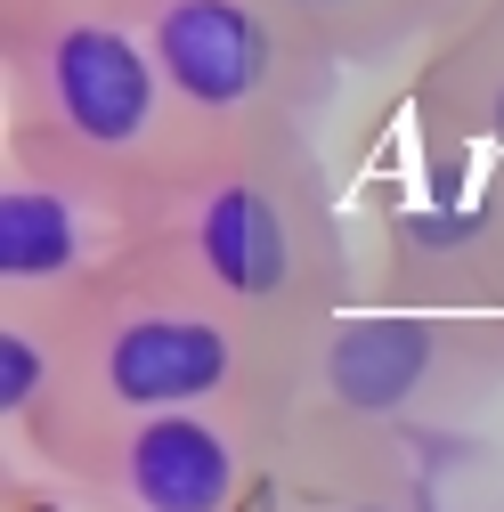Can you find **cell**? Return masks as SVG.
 <instances>
[{"label": "cell", "mask_w": 504, "mask_h": 512, "mask_svg": "<svg viewBox=\"0 0 504 512\" xmlns=\"http://www.w3.org/2000/svg\"><path fill=\"white\" fill-rule=\"evenodd\" d=\"M423 9H431V17H439V25H448V33H456V25H464V17H472V9H480V0H423Z\"/></svg>", "instance_id": "cell-14"}, {"label": "cell", "mask_w": 504, "mask_h": 512, "mask_svg": "<svg viewBox=\"0 0 504 512\" xmlns=\"http://www.w3.org/2000/svg\"><path fill=\"white\" fill-rule=\"evenodd\" d=\"M0 512H114V504L82 496L74 480H49V472H17V464H0Z\"/></svg>", "instance_id": "cell-13"}, {"label": "cell", "mask_w": 504, "mask_h": 512, "mask_svg": "<svg viewBox=\"0 0 504 512\" xmlns=\"http://www.w3.org/2000/svg\"><path fill=\"white\" fill-rule=\"evenodd\" d=\"M0 131L74 147L147 196L204 155L139 0H33L0 17Z\"/></svg>", "instance_id": "cell-3"}, {"label": "cell", "mask_w": 504, "mask_h": 512, "mask_svg": "<svg viewBox=\"0 0 504 512\" xmlns=\"http://www.w3.org/2000/svg\"><path fill=\"white\" fill-rule=\"evenodd\" d=\"M147 212L139 179L0 131V301H90L147 244Z\"/></svg>", "instance_id": "cell-6"}, {"label": "cell", "mask_w": 504, "mask_h": 512, "mask_svg": "<svg viewBox=\"0 0 504 512\" xmlns=\"http://www.w3.org/2000/svg\"><path fill=\"white\" fill-rule=\"evenodd\" d=\"M261 512H431V488L415 447L293 415Z\"/></svg>", "instance_id": "cell-9"}, {"label": "cell", "mask_w": 504, "mask_h": 512, "mask_svg": "<svg viewBox=\"0 0 504 512\" xmlns=\"http://www.w3.org/2000/svg\"><path fill=\"white\" fill-rule=\"evenodd\" d=\"M285 423L261 407H204V415H155V423H114L49 456V480H74L82 496L114 512H261ZM25 472V464H17Z\"/></svg>", "instance_id": "cell-7"}, {"label": "cell", "mask_w": 504, "mask_h": 512, "mask_svg": "<svg viewBox=\"0 0 504 512\" xmlns=\"http://www.w3.org/2000/svg\"><path fill=\"white\" fill-rule=\"evenodd\" d=\"M17 9H33V0H0V17H17Z\"/></svg>", "instance_id": "cell-15"}, {"label": "cell", "mask_w": 504, "mask_h": 512, "mask_svg": "<svg viewBox=\"0 0 504 512\" xmlns=\"http://www.w3.org/2000/svg\"><path fill=\"white\" fill-rule=\"evenodd\" d=\"M480 9H488V17H496V25H504V0H480Z\"/></svg>", "instance_id": "cell-16"}, {"label": "cell", "mask_w": 504, "mask_h": 512, "mask_svg": "<svg viewBox=\"0 0 504 512\" xmlns=\"http://www.w3.org/2000/svg\"><path fill=\"white\" fill-rule=\"evenodd\" d=\"M147 244L212 301H228L252 334L301 358V374L318 334L366 293V244L318 139L204 147L155 187Z\"/></svg>", "instance_id": "cell-1"}, {"label": "cell", "mask_w": 504, "mask_h": 512, "mask_svg": "<svg viewBox=\"0 0 504 512\" xmlns=\"http://www.w3.org/2000/svg\"><path fill=\"white\" fill-rule=\"evenodd\" d=\"M504 399V317L358 293L309 350L301 415L431 456Z\"/></svg>", "instance_id": "cell-4"}, {"label": "cell", "mask_w": 504, "mask_h": 512, "mask_svg": "<svg viewBox=\"0 0 504 512\" xmlns=\"http://www.w3.org/2000/svg\"><path fill=\"white\" fill-rule=\"evenodd\" d=\"M139 17L204 147L318 139L342 82H358L318 41H301L269 0H139Z\"/></svg>", "instance_id": "cell-5"}, {"label": "cell", "mask_w": 504, "mask_h": 512, "mask_svg": "<svg viewBox=\"0 0 504 512\" xmlns=\"http://www.w3.org/2000/svg\"><path fill=\"white\" fill-rule=\"evenodd\" d=\"M366 293L504 317V171L423 155L366 220Z\"/></svg>", "instance_id": "cell-8"}, {"label": "cell", "mask_w": 504, "mask_h": 512, "mask_svg": "<svg viewBox=\"0 0 504 512\" xmlns=\"http://www.w3.org/2000/svg\"><path fill=\"white\" fill-rule=\"evenodd\" d=\"M269 9H277L301 41H318L334 66H350V74L423 57L439 33H448L423 0H269Z\"/></svg>", "instance_id": "cell-12"}, {"label": "cell", "mask_w": 504, "mask_h": 512, "mask_svg": "<svg viewBox=\"0 0 504 512\" xmlns=\"http://www.w3.org/2000/svg\"><path fill=\"white\" fill-rule=\"evenodd\" d=\"M204 407L301 415V358H285L228 301H212L155 244H139L90 301H74V399H66L49 456H66L74 439L114 431V423L204 415Z\"/></svg>", "instance_id": "cell-2"}, {"label": "cell", "mask_w": 504, "mask_h": 512, "mask_svg": "<svg viewBox=\"0 0 504 512\" xmlns=\"http://www.w3.org/2000/svg\"><path fill=\"white\" fill-rule=\"evenodd\" d=\"M74 399V301H0V464H41Z\"/></svg>", "instance_id": "cell-11"}, {"label": "cell", "mask_w": 504, "mask_h": 512, "mask_svg": "<svg viewBox=\"0 0 504 512\" xmlns=\"http://www.w3.org/2000/svg\"><path fill=\"white\" fill-rule=\"evenodd\" d=\"M407 114H415V139L431 155L504 171V25L488 9H472L456 33H439L415 57Z\"/></svg>", "instance_id": "cell-10"}]
</instances>
